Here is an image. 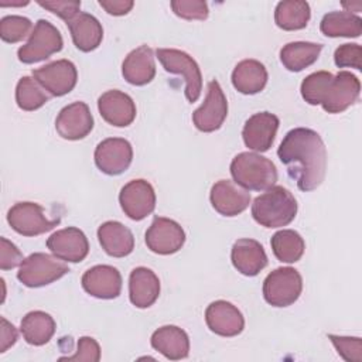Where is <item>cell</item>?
I'll list each match as a JSON object with an SVG mask.
<instances>
[{
  "label": "cell",
  "instance_id": "6da1fadb",
  "mask_svg": "<svg viewBox=\"0 0 362 362\" xmlns=\"http://www.w3.org/2000/svg\"><path fill=\"white\" fill-rule=\"evenodd\" d=\"M287 174L298 189L308 192L321 185L327 171V148L321 136L307 127H296L284 136L277 148Z\"/></svg>",
  "mask_w": 362,
  "mask_h": 362
},
{
  "label": "cell",
  "instance_id": "7a4b0ae2",
  "mask_svg": "<svg viewBox=\"0 0 362 362\" xmlns=\"http://www.w3.org/2000/svg\"><path fill=\"white\" fill-rule=\"evenodd\" d=\"M297 215L294 195L281 185H273L255 198L252 204L253 219L264 228H281L288 225Z\"/></svg>",
  "mask_w": 362,
  "mask_h": 362
},
{
  "label": "cell",
  "instance_id": "3957f363",
  "mask_svg": "<svg viewBox=\"0 0 362 362\" xmlns=\"http://www.w3.org/2000/svg\"><path fill=\"white\" fill-rule=\"evenodd\" d=\"M233 181L249 191H264L277 181L274 163L257 153L243 151L233 157L230 163Z\"/></svg>",
  "mask_w": 362,
  "mask_h": 362
},
{
  "label": "cell",
  "instance_id": "277c9868",
  "mask_svg": "<svg viewBox=\"0 0 362 362\" xmlns=\"http://www.w3.org/2000/svg\"><path fill=\"white\" fill-rule=\"evenodd\" d=\"M69 272V267L57 256L48 253H33L27 256L17 272V279L27 287L37 288L59 280Z\"/></svg>",
  "mask_w": 362,
  "mask_h": 362
},
{
  "label": "cell",
  "instance_id": "5b68a950",
  "mask_svg": "<svg viewBox=\"0 0 362 362\" xmlns=\"http://www.w3.org/2000/svg\"><path fill=\"white\" fill-rule=\"evenodd\" d=\"M64 40L59 30L49 21L41 18L35 23L28 41L17 51V57L23 64H35L59 52Z\"/></svg>",
  "mask_w": 362,
  "mask_h": 362
},
{
  "label": "cell",
  "instance_id": "8992f818",
  "mask_svg": "<svg viewBox=\"0 0 362 362\" xmlns=\"http://www.w3.org/2000/svg\"><path fill=\"white\" fill-rule=\"evenodd\" d=\"M303 291V277L293 267H279L263 281V297L273 307L294 304Z\"/></svg>",
  "mask_w": 362,
  "mask_h": 362
},
{
  "label": "cell",
  "instance_id": "52a82bcc",
  "mask_svg": "<svg viewBox=\"0 0 362 362\" xmlns=\"http://www.w3.org/2000/svg\"><path fill=\"white\" fill-rule=\"evenodd\" d=\"M156 55L167 72L184 76L187 100L191 103L198 100L202 90V75L195 59L175 48H157Z\"/></svg>",
  "mask_w": 362,
  "mask_h": 362
},
{
  "label": "cell",
  "instance_id": "ba28073f",
  "mask_svg": "<svg viewBox=\"0 0 362 362\" xmlns=\"http://www.w3.org/2000/svg\"><path fill=\"white\" fill-rule=\"evenodd\" d=\"M7 222L13 230L23 236H38L54 229L61 218L49 219L44 208L35 202H17L8 209Z\"/></svg>",
  "mask_w": 362,
  "mask_h": 362
},
{
  "label": "cell",
  "instance_id": "9c48e42d",
  "mask_svg": "<svg viewBox=\"0 0 362 362\" xmlns=\"http://www.w3.org/2000/svg\"><path fill=\"white\" fill-rule=\"evenodd\" d=\"M228 116V100L216 79L208 83L204 103L192 113V122L199 132L211 133L218 130Z\"/></svg>",
  "mask_w": 362,
  "mask_h": 362
},
{
  "label": "cell",
  "instance_id": "30bf717a",
  "mask_svg": "<svg viewBox=\"0 0 362 362\" xmlns=\"http://www.w3.org/2000/svg\"><path fill=\"white\" fill-rule=\"evenodd\" d=\"M144 240L147 247L157 255H173L185 242V232L181 225L170 218L156 216L146 230Z\"/></svg>",
  "mask_w": 362,
  "mask_h": 362
},
{
  "label": "cell",
  "instance_id": "8fae6325",
  "mask_svg": "<svg viewBox=\"0 0 362 362\" xmlns=\"http://www.w3.org/2000/svg\"><path fill=\"white\" fill-rule=\"evenodd\" d=\"M359 92V79L348 71H339L328 83L321 106L328 113H341L358 100Z\"/></svg>",
  "mask_w": 362,
  "mask_h": 362
},
{
  "label": "cell",
  "instance_id": "7c38bea8",
  "mask_svg": "<svg viewBox=\"0 0 362 362\" xmlns=\"http://www.w3.org/2000/svg\"><path fill=\"white\" fill-rule=\"evenodd\" d=\"M95 164L107 175L124 173L133 160L132 144L122 137H109L102 140L95 148Z\"/></svg>",
  "mask_w": 362,
  "mask_h": 362
},
{
  "label": "cell",
  "instance_id": "4fadbf2b",
  "mask_svg": "<svg viewBox=\"0 0 362 362\" xmlns=\"http://www.w3.org/2000/svg\"><path fill=\"white\" fill-rule=\"evenodd\" d=\"M119 202L123 212L133 221H141L156 208V192L146 180L129 181L119 194Z\"/></svg>",
  "mask_w": 362,
  "mask_h": 362
},
{
  "label": "cell",
  "instance_id": "5bb4252c",
  "mask_svg": "<svg viewBox=\"0 0 362 362\" xmlns=\"http://www.w3.org/2000/svg\"><path fill=\"white\" fill-rule=\"evenodd\" d=\"M33 78H35L51 96H64L75 88L78 71L74 62L58 59L34 69Z\"/></svg>",
  "mask_w": 362,
  "mask_h": 362
},
{
  "label": "cell",
  "instance_id": "9a60e30c",
  "mask_svg": "<svg viewBox=\"0 0 362 362\" xmlns=\"http://www.w3.org/2000/svg\"><path fill=\"white\" fill-rule=\"evenodd\" d=\"M47 247L58 259L71 263L82 262L89 253L86 235L75 226H68L54 232L47 239Z\"/></svg>",
  "mask_w": 362,
  "mask_h": 362
},
{
  "label": "cell",
  "instance_id": "2e32d148",
  "mask_svg": "<svg viewBox=\"0 0 362 362\" xmlns=\"http://www.w3.org/2000/svg\"><path fill=\"white\" fill-rule=\"evenodd\" d=\"M55 129L65 140H81L93 129V116L85 102H74L62 107L55 119Z\"/></svg>",
  "mask_w": 362,
  "mask_h": 362
},
{
  "label": "cell",
  "instance_id": "e0dca14e",
  "mask_svg": "<svg viewBox=\"0 0 362 362\" xmlns=\"http://www.w3.org/2000/svg\"><path fill=\"white\" fill-rule=\"evenodd\" d=\"M209 199L218 214L223 216H236L249 206L250 194L235 181L219 180L212 185Z\"/></svg>",
  "mask_w": 362,
  "mask_h": 362
},
{
  "label": "cell",
  "instance_id": "ac0fdd59",
  "mask_svg": "<svg viewBox=\"0 0 362 362\" xmlns=\"http://www.w3.org/2000/svg\"><path fill=\"white\" fill-rule=\"evenodd\" d=\"M81 283L88 294L102 300L116 298L122 291V274L109 264H98L88 269Z\"/></svg>",
  "mask_w": 362,
  "mask_h": 362
},
{
  "label": "cell",
  "instance_id": "d6986e66",
  "mask_svg": "<svg viewBox=\"0 0 362 362\" xmlns=\"http://www.w3.org/2000/svg\"><path fill=\"white\" fill-rule=\"evenodd\" d=\"M280 120L270 112H259L252 115L242 130V137L250 150L267 151L276 137Z\"/></svg>",
  "mask_w": 362,
  "mask_h": 362
},
{
  "label": "cell",
  "instance_id": "ffe728a7",
  "mask_svg": "<svg viewBox=\"0 0 362 362\" xmlns=\"http://www.w3.org/2000/svg\"><path fill=\"white\" fill-rule=\"evenodd\" d=\"M208 328L221 337H236L245 328V318L239 308L229 301H212L205 310Z\"/></svg>",
  "mask_w": 362,
  "mask_h": 362
},
{
  "label": "cell",
  "instance_id": "44dd1931",
  "mask_svg": "<svg viewBox=\"0 0 362 362\" xmlns=\"http://www.w3.org/2000/svg\"><path fill=\"white\" fill-rule=\"evenodd\" d=\"M98 109L103 120L116 127H126L136 119L134 100L117 89L102 93L98 99Z\"/></svg>",
  "mask_w": 362,
  "mask_h": 362
},
{
  "label": "cell",
  "instance_id": "7402d4cb",
  "mask_svg": "<svg viewBox=\"0 0 362 362\" xmlns=\"http://www.w3.org/2000/svg\"><path fill=\"white\" fill-rule=\"evenodd\" d=\"M233 267L245 276H256L267 266V255L255 239H238L230 250Z\"/></svg>",
  "mask_w": 362,
  "mask_h": 362
},
{
  "label": "cell",
  "instance_id": "603a6c76",
  "mask_svg": "<svg viewBox=\"0 0 362 362\" xmlns=\"http://www.w3.org/2000/svg\"><path fill=\"white\" fill-rule=\"evenodd\" d=\"M123 78L136 86L150 83L156 76L154 52L148 45H140L130 51L122 64Z\"/></svg>",
  "mask_w": 362,
  "mask_h": 362
},
{
  "label": "cell",
  "instance_id": "cb8c5ba5",
  "mask_svg": "<svg viewBox=\"0 0 362 362\" xmlns=\"http://www.w3.org/2000/svg\"><path fill=\"white\" fill-rule=\"evenodd\" d=\"M160 296V280L147 267H136L129 276V298L137 308H148Z\"/></svg>",
  "mask_w": 362,
  "mask_h": 362
},
{
  "label": "cell",
  "instance_id": "d4e9b609",
  "mask_svg": "<svg viewBox=\"0 0 362 362\" xmlns=\"http://www.w3.org/2000/svg\"><path fill=\"white\" fill-rule=\"evenodd\" d=\"M75 47L82 52L96 49L103 38V28L99 20L89 14L79 11L69 21H66Z\"/></svg>",
  "mask_w": 362,
  "mask_h": 362
},
{
  "label": "cell",
  "instance_id": "484cf974",
  "mask_svg": "<svg viewBox=\"0 0 362 362\" xmlns=\"http://www.w3.org/2000/svg\"><path fill=\"white\" fill-rule=\"evenodd\" d=\"M151 346L167 359L180 361L189 354V338L184 329L175 325H164L151 335Z\"/></svg>",
  "mask_w": 362,
  "mask_h": 362
},
{
  "label": "cell",
  "instance_id": "4316f807",
  "mask_svg": "<svg viewBox=\"0 0 362 362\" xmlns=\"http://www.w3.org/2000/svg\"><path fill=\"white\" fill-rule=\"evenodd\" d=\"M98 239L102 249L112 257H124L134 249L132 230L117 221H107L98 228Z\"/></svg>",
  "mask_w": 362,
  "mask_h": 362
},
{
  "label": "cell",
  "instance_id": "83f0119b",
  "mask_svg": "<svg viewBox=\"0 0 362 362\" xmlns=\"http://www.w3.org/2000/svg\"><path fill=\"white\" fill-rule=\"evenodd\" d=\"M267 71L257 59H243L232 71V85L243 95H255L264 89Z\"/></svg>",
  "mask_w": 362,
  "mask_h": 362
},
{
  "label": "cell",
  "instance_id": "f1b7e54d",
  "mask_svg": "<svg viewBox=\"0 0 362 362\" xmlns=\"http://www.w3.org/2000/svg\"><path fill=\"white\" fill-rule=\"evenodd\" d=\"M57 324L54 318L44 311H30L20 324V331L27 344L34 346L45 345L55 334Z\"/></svg>",
  "mask_w": 362,
  "mask_h": 362
},
{
  "label": "cell",
  "instance_id": "f546056e",
  "mask_svg": "<svg viewBox=\"0 0 362 362\" xmlns=\"http://www.w3.org/2000/svg\"><path fill=\"white\" fill-rule=\"evenodd\" d=\"M322 49L321 44L308 41H294L280 49V61L291 72H300L313 65Z\"/></svg>",
  "mask_w": 362,
  "mask_h": 362
},
{
  "label": "cell",
  "instance_id": "4dcf8cb0",
  "mask_svg": "<svg viewBox=\"0 0 362 362\" xmlns=\"http://www.w3.org/2000/svg\"><path fill=\"white\" fill-rule=\"evenodd\" d=\"M311 17L310 4L303 0H284L277 3L274 10V23L286 31L303 30Z\"/></svg>",
  "mask_w": 362,
  "mask_h": 362
},
{
  "label": "cell",
  "instance_id": "1f68e13d",
  "mask_svg": "<svg viewBox=\"0 0 362 362\" xmlns=\"http://www.w3.org/2000/svg\"><path fill=\"white\" fill-rule=\"evenodd\" d=\"M320 30L324 35L331 38H356L362 33V18L348 11H331L322 17L320 23Z\"/></svg>",
  "mask_w": 362,
  "mask_h": 362
},
{
  "label": "cell",
  "instance_id": "d6a6232c",
  "mask_svg": "<svg viewBox=\"0 0 362 362\" xmlns=\"http://www.w3.org/2000/svg\"><path fill=\"white\" fill-rule=\"evenodd\" d=\"M272 250L277 260L283 263H296L304 255L305 243L301 235L293 229L276 232L270 240Z\"/></svg>",
  "mask_w": 362,
  "mask_h": 362
},
{
  "label": "cell",
  "instance_id": "836d02e7",
  "mask_svg": "<svg viewBox=\"0 0 362 362\" xmlns=\"http://www.w3.org/2000/svg\"><path fill=\"white\" fill-rule=\"evenodd\" d=\"M49 96L51 95L45 92V88L35 78L23 76L17 82L16 102L23 110L33 112L40 109L49 100Z\"/></svg>",
  "mask_w": 362,
  "mask_h": 362
},
{
  "label": "cell",
  "instance_id": "e575fe53",
  "mask_svg": "<svg viewBox=\"0 0 362 362\" xmlns=\"http://www.w3.org/2000/svg\"><path fill=\"white\" fill-rule=\"evenodd\" d=\"M332 74L328 71H317L305 76L301 82V96L310 105H321L328 83L332 79Z\"/></svg>",
  "mask_w": 362,
  "mask_h": 362
},
{
  "label": "cell",
  "instance_id": "d590c367",
  "mask_svg": "<svg viewBox=\"0 0 362 362\" xmlns=\"http://www.w3.org/2000/svg\"><path fill=\"white\" fill-rule=\"evenodd\" d=\"M31 28L33 23L30 18L23 16H6L0 20V38L8 44L20 42L31 34Z\"/></svg>",
  "mask_w": 362,
  "mask_h": 362
},
{
  "label": "cell",
  "instance_id": "8d00e7d4",
  "mask_svg": "<svg viewBox=\"0 0 362 362\" xmlns=\"http://www.w3.org/2000/svg\"><path fill=\"white\" fill-rule=\"evenodd\" d=\"M328 339L335 346L337 352L348 362H361L362 361V341L358 337H339L328 335Z\"/></svg>",
  "mask_w": 362,
  "mask_h": 362
},
{
  "label": "cell",
  "instance_id": "74e56055",
  "mask_svg": "<svg viewBox=\"0 0 362 362\" xmlns=\"http://www.w3.org/2000/svg\"><path fill=\"white\" fill-rule=\"evenodd\" d=\"M171 8L175 16L184 20H205L209 14L208 4L202 0H174Z\"/></svg>",
  "mask_w": 362,
  "mask_h": 362
},
{
  "label": "cell",
  "instance_id": "f35d334b",
  "mask_svg": "<svg viewBox=\"0 0 362 362\" xmlns=\"http://www.w3.org/2000/svg\"><path fill=\"white\" fill-rule=\"evenodd\" d=\"M362 48L359 44H342L334 52V62L338 68L362 69Z\"/></svg>",
  "mask_w": 362,
  "mask_h": 362
},
{
  "label": "cell",
  "instance_id": "ab89813d",
  "mask_svg": "<svg viewBox=\"0 0 362 362\" xmlns=\"http://www.w3.org/2000/svg\"><path fill=\"white\" fill-rule=\"evenodd\" d=\"M100 359V346L92 337H81L78 349L71 356H61L59 361H86L98 362Z\"/></svg>",
  "mask_w": 362,
  "mask_h": 362
},
{
  "label": "cell",
  "instance_id": "60d3db41",
  "mask_svg": "<svg viewBox=\"0 0 362 362\" xmlns=\"http://www.w3.org/2000/svg\"><path fill=\"white\" fill-rule=\"evenodd\" d=\"M37 3H38V6L49 10L51 13L57 14L58 17H61L65 23L69 21L81 10V1H78V0H48V1L38 0Z\"/></svg>",
  "mask_w": 362,
  "mask_h": 362
},
{
  "label": "cell",
  "instance_id": "b9f144b4",
  "mask_svg": "<svg viewBox=\"0 0 362 362\" xmlns=\"http://www.w3.org/2000/svg\"><path fill=\"white\" fill-rule=\"evenodd\" d=\"M23 253L18 247L6 238H0V269L10 270L21 264Z\"/></svg>",
  "mask_w": 362,
  "mask_h": 362
},
{
  "label": "cell",
  "instance_id": "7bdbcfd3",
  "mask_svg": "<svg viewBox=\"0 0 362 362\" xmlns=\"http://www.w3.org/2000/svg\"><path fill=\"white\" fill-rule=\"evenodd\" d=\"M99 6L106 10V13L112 16H124L127 14L133 6L134 1L132 0H99Z\"/></svg>",
  "mask_w": 362,
  "mask_h": 362
},
{
  "label": "cell",
  "instance_id": "ee69618b",
  "mask_svg": "<svg viewBox=\"0 0 362 362\" xmlns=\"http://www.w3.org/2000/svg\"><path fill=\"white\" fill-rule=\"evenodd\" d=\"M1 321V332H0V352H6L11 345L16 344L17 341V329L14 328L13 324H10L4 317L0 318Z\"/></svg>",
  "mask_w": 362,
  "mask_h": 362
},
{
  "label": "cell",
  "instance_id": "f6af8a7d",
  "mask_svg": "<svg viewBox=\"0 0 362 362\" xmlns=\"http://www.w3.org/2000/svg\"><path fill=\"white\" fill-rule=\"evenodd\" d=\"M28 1H18V3H0V6H27Z\"/></svg>",
  "mask_w": 362,
  "mask_h": 362
}]
</instances>
